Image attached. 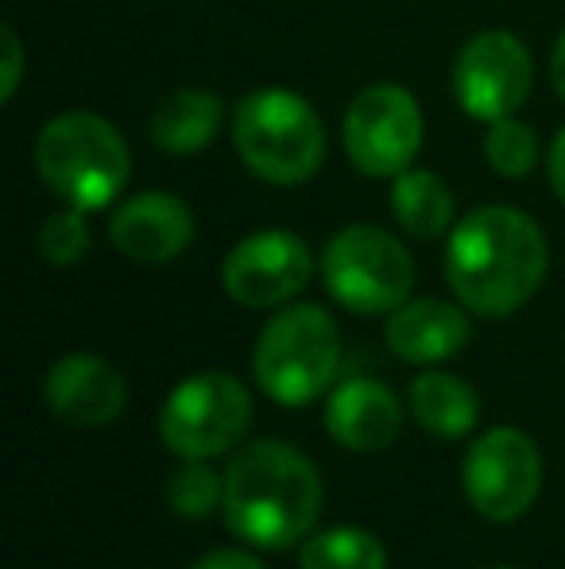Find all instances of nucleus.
<instances>
[{
  "mask_svg": "<svg viewBox=\"0 0 565 569\" xmlns=\"http://www.w3.org/2000/svg\"><path fill=\"white\" fill-rule=\"evenodd\" d=\"M551 268L546 232L515 206H476L450 229L445 279L468 315L507 318L535 299Z\"/></svg>",
  "mask_w": 565,
  "mask_h": 569,
  "instance_id": "nucleus-1",
  "label": "nucleus"
},
{
  "mask_svg": "<svg viewBox=\"0 0 565 569\" xmlns=\"http://www.w3.org/2000/svg\"><path fill=\"white\" fill-rule=\"evenodd\" d=\"M322 472L299 446L264 442L244 446L225 469V527L260 550L302 547L322 516Z\"/></svg>",
  "mask_w": 565,
  "mask_h": 569,
  "instance_id": "nucleus-2",
  "label": "nucleus"
},
{
  "mask_svg": "<svg viewBox=\"0 0 565 569\" xmlns=\"http://www.w3.org/2000/svg\"><path fill=\"white\" fill-rule=\"evenodd\" d=\"M36 171L54 198L74 210L98 213L113 206L132 179L129 140L109 117L70 109L39 128Z\"/></svg>",
  "mask_w": 565,
  "mask_h": 569,
  "instance_id": "nucleus-3",
  "label": "nucleus"
},
{
  "mask_svg": "<svg viewBox=\"0 0 565 569\" xmlns=\"http://www.w3.org/2000/svg\"><path fill=\"white\" fill-rule=\"evenodd\" d=\"M233 148L268 187H302L325 163V124L302 93L260 86L233 109Z\"/></svg>",
  "mask_w": 565,
  "mask_h": 569,
  "instance_id": "nucleus-4",
  "label": "nucleus"
},
{
  "mask_svg": "<svg viewBox=\"0 0 565 569\" xmlns=\"http://www.w3.org/2000/svg\"><path fill=\"white\" fill-rule=\"evenodd\" d=\"M252 372L268 399L283 407H306L333 391L341 372L337 322L317 302H286L260 330Z\"/></svg>",
  "mask_w": 565,
  "mask_h": 569,
  "instance_id": "nucleus-5",
  "label": "nucleus"
},
{
  "mask_svg": "<svg viewBox=\"0 0 565 569\" xmlns=\"http://www.w3.org/2000/svg\"><path fill=\"white\" fill-rule=\"evenodd\" d=\"M322 279L333 302L353 315H392L415 291V260L380 226H345L322 252Z\"/></svg>",
  "mask_w": 565,
  "mask_h": 569,
  "instance_id": "nucleus-6",
  "label": "nucleus"
},
{
  "mask_svg": "<svg viewBox=\"0 0 565 569\" xmlns=\"http://www.w3.org/2000/svg\"><path fill=\"white\" fill-rule=\"evenodd\" d=\"M252 422V396L233 372H198L174 383L159 411V438L179 457H218L241 446Z\"/></svg>",
  "mask_w": 565,
  "mask_h": 569,
  "instance_id": "nucleus-7",
  "label": "nucleus"
},
{
  "mask_svg": "<svg viewBox=\"0 0 565 569\" xmlns=\"http://www.w3.org/2000/svg\"><path fill=\"white\" fill-rule=\"evenodd\" d=\"M423 109L407 86L372 82L349 101L341 143L349 163L369 179H395L423 151Z\"/></svg>",
  "mask_w": 565,
  "mask_h": 569,
  "instance_id": "nucleus-8",
  "label": "nucleus"
},
{
  "mask_svg": "<svg viewBox=\"0 0 565 569\" xmlns=\"http://www.w3.org/2000/svg\"><path fill=\"white\" fill-rule=\"evenodd\" d=\"M465 496L492 523H515L527 516L543 488L538 446L515 427H492L468 446L461 465Z\"/></svg>",
  "mask_w": 565,
  "mask_h": 569,
  "instance_id": "nucleus-9",
  "label": "nucleus"
},
{
  "mask_svg": "<svg viewBox=\"0 0 565 569\" xmlns=\"http://www.w3.org/2000/svg\"><path fill=\"white\" fill-rule=\"evenodd\" d=\"M535 86V59L527 43L507 28L476 31L453 62V98L473 120L515 117Z\"/></svg>",
  "mask_w": 565,
  "mask_h": 569,
  "instance_id": "nucleus-10",
  "label": "nucleus"
},
{
  "mask_svg": "<svg viewBox=\"0 0 565 569\" xmlns=\"http://www.w3.org/2000/svg\"><path fill=\"white\" fill-rule=\"evenodd\" d=\"M314 276L310 244L291 229L249 232L229 248L221 263V287L233 302L249 310H280L299 299Z\"/></svg>",
  "mask_w": 565,
  "mask_h": 569,
  "instance_id": "nucleus-11",
  "label": "nucleus"
},
{
  "mask_svg": "<svg viewBox=\"0 0 565 569\" xmlns=\"http://www.w3.org/2000/svg\"><path fill=\"white\" fill-rule=\"evenodd\" d=\"M43 399L62 427L101 430L113 427L129 407V383L98 352H67L47 372Z\"/></svg>",
  "mask_w": 565,
  "mask_h": 569,
  "instance_id": "nucleus-12",
  "label": "nucleus"
},
{
  "mask_svg": "<svg viewBox=\"0 0 565 569\" xmlns=\"http://www.w3.org/2000/svg\"><path fill=\"white\" fill-rule=\"evenodd\" d=\"M109 240L124 260L159 268L194 244V210L171 190H140L113 210Z\"/></svg>",
  "mask_w": 565,
  "mask_h": 569,
  "instance_id": "nucleus-13",
  "label": "nucleus"
},
{
  "mask_svg": "<svg viewBox=\"0 0 565 569\" xmlns=\"http://www.w3.org/2000/svg\"><path fill=\"white\" fill-rule=\"evenodd\" d=\"M325 430L337 446L353 453H380L400 438L403 407L395 391L380 380H345L330 391L325 403Z\"/></svg>",
  "mask_w": 565,
  "mask_h": 569,
  "instance_id": "nucleus-14",
  "label": "nucleus"
},
{
  "mask_svg": "<svg viewBox=\"0 0 565 569\" xmlns=\"http://www.w3.org/2000/svg\"><path fill=\"white\" fill-rule=\"evenodd\" d=\"M468 326L465 307L445 299H407L400 310L387 315L384 338L387 349L407 365H437L450 360L453 352H461L468 345Z\"/></svg>",
  "mask_w": 565,
  "mask_h": 569,
  "instance_id": "nucleus-15",
  "label": "nucleus"
},
{
  "mask_svg": "<svg viewBox=\"0 0 565 569\" xmlns=\"http://www.w3.org/2000/svg\"><path fill=\"white\" fill-rule=\"evenodd\" d=\"M225 106L213 90L202 86H182V90L167 93L148 117V136L163 156H198L205 151L221 132Z\"/></svg>",
  "mask_w": 565,
  "mask_h": 569,
  "instance_id": "nucleus-16",
  "label": "nucleus"
},
{
  "mask_svg": "<svg viewBox=\"0 0 565 569\" xmlns=\"http://www.w3.org/2000/svg\"><path fill=\"white\" fill-rule=\"evenodd\" d=\"M392 213L415 240H437L457 226V198L442 174L407 167L392 179Z\"/></svg>",
  "mask_w": 565,
  "mask_h": 569,
  "instance_id": "nucleus-17",
  "label": "nucleus"
},
{
  "mask_svg": "<svg viewBox=\"0 0 565 569\" xmlns=\"http://www.w3.org/2000/svg\"><path fill=\"white\" fill-rule=\"evenodd\" d=\"M407 403L418 427L434 438H465L476 427V419H481L476 391L461 376L437 372V368H430V372H423L411 383Z\"/></svg>",
  "mask_w": 565,
  "mask_h": 569,
  "instance_id": "nucleus-18",
  "label": "nucleus"
},
{
  "mask_svg": "<svg viewBox=\"0 0 565 569\" xmlns=\"http://www.w3.org/2000/svg\"><path fill=\"white\" fill-rule=\"evenodd\" d=\"M299 569H387V550L364 527H333L302 542Z\"/></svg>",
  "mask_w": 565,
  "mask_h": 569,
  "instance_id": "nucleus-19",
  "label": "nucleus"
},
{
  "mask_svg": "<svg viewBox=\"0 0 565 569\" xmlns=\"http://www.w3.org/2000/svg\"><path fill=\"white\" fill-rule=\"evenodd\" d=\"M484 159L496 174L504 179H527L531 171L538 167V136L531 124L515 117H504V120H492L484 128Z\"/></svg>",
  "mask_w": 565,
  "mask_h": 569,
  "instance_id": "nucleus-20",
  "label": "nucleus"
},
{
  "mask_svg": "<svg viewBox=\"0 0 565 569\" xmlns=\"http://www.w3.org/2000/svg\"><path fill=\"white\" fill-rule=\"evenodd\" d=\"M167 503L182 519L213 516V508L225 503V477H218L205 457H182V469H174L167 480Z\"/></svg>",
  "mask_w": 565,
  "mask_h": 569,
  "instance_id": "nucleus-21",
  "label": "nucleus"
},
{
  "mask_svg": "<svg viewBox=\"0 0 565 569\" xmlns=\"http://www.w3.org/2000/svg\"><path fill=\"white\" fill-rule=\"evenodd\" d=\"M93 244V232H90V221H85V210H67L51 213V218L39 226V237H36V248L51 268H74V263L85 260Z\"/></svg>",
  "mask_w": 565,
  "mask_h": 569,
  "instance_id": "nucleus-22",
  "label": "nucleus"
},
{
  "mask_svg": "<svg viewBox=\"0 0 565 569\" xmlns=\"http://www.w3.org/2000/svg\"><path fill=\"white\" fill-rule=\"evenodd\" d=\"M23 67H28V54H23V39L12 23L0 28V101H12L16 90L23 82Z\"/></svg>",
  "mask_w": 565,
  "mask_h": 569,
  "instance_id": "nucleus-23",
  "label": "nucleus"
},
{
  "mask_svg": "<svg viewBox=\"0 0 565 569\" xmlns=\"http://www.w3.org/2000/svg\"><path fill=\"white\" fill-rule=\"evenodd\" d=\"M190 569H264V562L256 555H249V550L225 547V550H210V555L198 558Z\"/></svg>",
  "mask_w": 565,
  "mask_h": 569,
  "instance_id": "nucleus-24",
  "label": "nucleus"
},
{
  "mask_svg": "<svg viewBox=\"0 0 565 569\" xmlns=\"http://www.w3.org/2000/svg\"><path fill=\"white\" fill-rule=\"evenodd\" d=\"M546 179H551L554 198L565 206V128L554 136L551 151H546Z\"/></svg>",
  "mask_w": 565,
  "mask_h": 569,
  "instance_id": "nucleus-25",
  "label": "nucleus"
},
{
  "mask_svg": "<svg viewBox=\"0 0 565 569\" xmlns=\"http://www.w3.org/2000/svg\"><path fill=\"white\" fill-rule=\"evenodd\" d=\"M551 74H554V86H558V93L565 98V31L558 36V43H554V54H551Z\"/></svg>",
  "mask_w": 565,
  "mask_h": 569,
  "instance_id": "nucleus-26",
  "label": "nucleus"
},
{
  "mask_svg": "<svg viewBox=\"0 0 565 569\" xmlns=\"http://www.w3.org/2000/svg\"><path fill=\"white\" fill-rule=\"evenodd\" d=\"M492 569H515V566H492Z\"/></svg>",
  "mask_w": 565,
  "mask_h": 569,
  "instance_id": "nucleus-27",
  "label": "nucleus"
}]
</instances>
